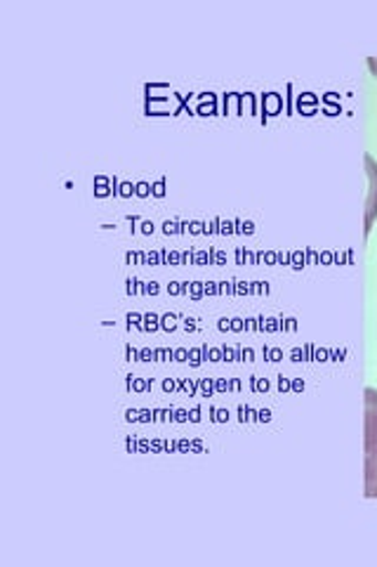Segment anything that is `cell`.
<instances>
[{
    "label": "cell",
    "mask_w": 377,
    "mask_h": 567,
    "mask_svg": "<svg viewBox=\"0 0 377 567\" xmlns=\"http://www.w3.org/2000/svg\"><path fill=\"white\" fill-rule=\"evenodd\" d=\"M364 445H366V496L377 499V390L366 388L364 393Z\"/></svg>",
    "instance_id": "cell-1"
},
{
    "label": "cell",
    "mask_w": 377,
    "mask_h": 567,
    "mask_svg": "<svg viewBox=\"0 0 377 567\" xmlns=\"http://www.w3.org/2000/svg\"><path fill=\"white\" fill-rule=\"evenodd\" d=\"M366 175H368V197H366V227H364V233H366V237H368V233H370V227H373V223H375V218H377V164H375V158L370 156V154H366Z\"/></svg>",
    "instance_id": "cell-2"
}]
</instances>
